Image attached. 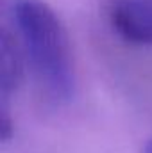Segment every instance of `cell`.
Returning a JSON list of instances; mask_svg holds the SVG:
<instances>
[{
  "instance_id": "1",
  "label": "cell",
  "mask_w": 152,
  "mask_h": 153,
  "mask_svg": "<svg viewBox=\"0 0 152 153\" xmlns=\"http://www.w3.org/2000/svg\"><path fill=\"white\" fill-rule=\"evenodd\" d=\"M11 13L22 50L45 94L57 103L70 102L75 93V70L63 22L43 0H13Z\"/></svg>"
},
{
  "instance_id": "2",
  "label": "cell",
  "mask_w": 152,
  "mask_h": 153,
  "mask_svg": "<svg viewBox=\"0 0 152 153\" xmlns=\"http://www.w3.org/2000/svg\"><path fill=\"white\" fill-rule=\"evenodd\" d=\"M108 16L123 41L152 46V0H113Z\"/></svg>"
},
{
  "instance_id": "3",
  "label": "cell",
  "mask_w": 152,
  "mask_h": 153,
  "mask_svg": "<svg viewBox=\"0 0 152 153\" xmlns=\"http://www.w3.org/2000/svg\"><path fill=\"white\" fill-rule=\"evenodd\" d=\"M0 53V84L5 103L7 96L13 93V89H16L22 76V45H18L16 38H13L7 30L2 32Z\"/></svg>"
},
{
  "instance_id": "4",
  "label": "cell",
  "mask_w": 152,
  "mask_h": 153,
  "mask_svg": "<svg viewBox=\"0 0 152 153\" xmlns=\"http://www.w3.org/2000/svg\"><path fill=\"white\" fill-rule=\"evenodd\" d=\"M141 153H152V139H149V143L145 144V148L141 150Z\"/></svg>"
}]
</instances>
